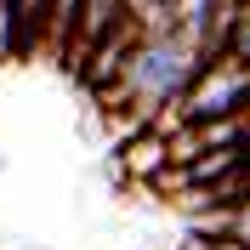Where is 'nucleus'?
Wrapping results in <instances>:
<instances>
[{
	"label": "nucleus",
	"mask_w": 250,
	"mask_h": 250,
	"mask_svg": "<svg viewBox=\"0 0 250 250\" xmlns=\"http://www.w3.org/2000/svg\"><path fill=\"white\" fill-rule=\"evenodd\" d=\"M80 17H85V0H57V6H51V40H46V46H57V57H62V62L74 57Z\"/></svg>",
	"instance_id": "obj_2"
},
{
	"label": "nucleus",
	"mask_w": 250,
	"mask_h": 250,
	"mask_svg": "<svg viewBox=\"0 0 250 250\" xmlns=\"http://www.w3.org/2000/svg\"><path fill=\"white\" fill-rule=\"evenodd\" d=\"M125 165H131V176L159 182V176L171 171V137H159V131H137V142L125 148Z\"/></svg>",
	"instance_id": "obj_1"
}]
</instances>
